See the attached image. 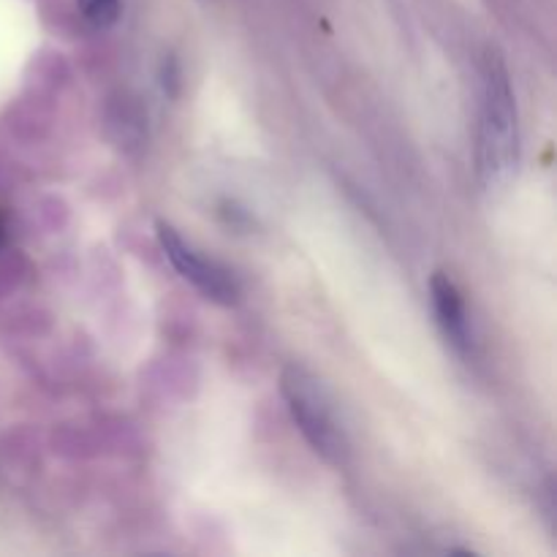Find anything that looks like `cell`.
Returning <instances> with one entry per match:
<instances>
[{"label":"cell","mask_w":557,"mask_h":557,"mask_svg":"<svg viewBox=\"0 0 557 557\" xmlns=\"http://www.w3.org/2000/svg\"><path fill=\"white\" fill-rule=\"evenodd\" d=\"M520 166V123L511 76L500 52L484 63L482 120H479V177L487 190L504 188Z\"/></svg>","instance_id":"cell-1"},{"label":"cell","mask_w":557,"mask_h":557,"mask_svg":"<svg viewBox=\"0 0 557 557\" xmlns=\"http://www.w3.org/2000/svg\"><path fill=\"white\" fill-rule=\"evenodd\" d=\"M281 392L286 397L288 413L297 422L299 433L305 435L310 449L324 457L326 462L341 466L348 455V441L319 381L308 370L292 364V368L283 370Z\"/></svg>","instance_id":"cell-2"},{"label":"cell","mask_w":557,"mask_h":557,"mask_svg":"<svg viewBox=\"0 0 557 557\" xmlns=\"http://www.w3.org/2000/svg\"><path fill=\"white\" fill-rule=\"evenodd\" d=\"M158 243H161V250L166 253V259L172 261L174 270L185 277L194 288H199L207 299L218 305H234L239 299V283L232 272L226 270L218 261L205 259L199 256V250L190 248L180 232L169 223L158 221Z\"/></svg>","instance_id":"cell-3"},{"label":"cell","mask_w":557,"mask_h":557,"mask_svg":"<svg viewBox=\"0 0 557 557\" xmlns=\"http://www.w3.org/2000/svg\"><path fill=\"white\" fill-rule=\"evenodd\" d=\"M430 294H433V308L446 341L468 357L473 351V330L460 288L455 286V281L446 272H435L433 281H430Z\"/></svg>","instance_id":"cell-4"},{"label":"cell","mask_w":557,"mask_h":557,"mask_svg":"<svg viewBox=\"0 0 557 557\" xmlns=\"http://www.w3.org/2000/svg\"><path fill=\"white\" fill-rule=\"evenodd\" d=\"M82 14L96 27H112L120 16V0H79Z\"/></svg>","instance_id":"cell-5"},{"label":"cell","mask_w":557,"mask_h":557,"mask_svg":"<svg viewBox=\"0 0 557 557\" xmlns=\"http://www.w3.org/2000/svg\"><path fill=\"white\" fill-rule=\"evenodd\" d=\"M0 243H3V221H0Z\"/></svg>","instance_id":"cell-6"}]
</instances>
